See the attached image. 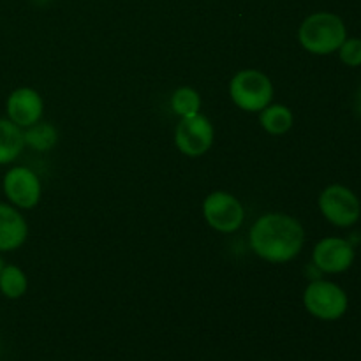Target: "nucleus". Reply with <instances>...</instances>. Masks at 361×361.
<instances>
[{"label": "nucleus", "instance_id": "2", "mask_svg": "<svg viewBox=\"0 0 361 361\" xmlns=\"http://www.w3.org/2000/svg\"><path fill=\"white\" fill-rule=\"evenodd\" d=\"M348 39V28L338 14L319 11L302 21L298 28V41L305 51L317 56L337 53Z\"/></svg>", "mask_w": 361, "mask_h": 361}, {"label": "nucleus", "instance_id": "19", "mask_svg": "<svg viewBox=\"0 0 361 361\" xmlns=\"http://www.w3.org/2000/svg\"><path fill=\"white\" fill-rule=\"evenodd\" d=\"M4 267H6V264H4V259H2V257H0V274H2V268Z\"/></svg>", "mask_w": 361, "mask_h": 361}, {"label": "nucleus", "instance_id": "16", "mask_svg": "<svg viewBox=\"0 0 361 361\" xmlns=\"http://www.w3.org/2000/svg\"><path fill=\"white\" fill-rule=\"evenodd\" d=\"M171 109L180 118H185V116H192L196 113H200L201 97L197 94V90H194L190 87H182L173 92Z\"/></svg>", "mask_w": 361, "mask_h": 361}, {"label": "nucleus", "instance_id": "14", "mask_svg": "<svg viewBox=\"0 0 361 361\" xmlns=\"http://www.w3.org/2000/svg\"><path fill=\"white\" fill-rule=\"evenodd\" d=\"M25 145L32 148L35 152H48L51 150L53 147L59 141V133H56L55 127L49 122H41L39 120L34 126L27 127L23 133Z\"/></svg>", "mask_w": 361, "mask_h": 361}, {"label": "nucleus", "instance_id": "17", "mask_svg": "<svg viewBox=\"0 0 361 361\" xmlns=\"http://www.w3.org/2000/svg\"><path fill=\"white\" fill-rule=\"evenodd\" d=\"M338 59L348 67H361V37H348L338 48Z\"/></svg>", "mask_w": 361, "mask_h": 361}, {"label": "nucleus", "instance_id": "10", "mask_svg": "<svg viewBox=\"0 0 361 361\" xmlns=\"http://www.w3.org/2000/svg\"><path fill=\"white\" fill-rule=\"evenodd\" d=\"M6 109L11 122H14L21 129H27L42 118L44 102H42V97L37 90L21 87L11 92L6 102Z\"/></svg>", "mask_w": 361, "mask_h": 361}, {"label": "nucleus", "instance_id": "9", "mask_svg": "<svg viewBox=\"0 0 361 361\" xmlns=\"http://www.w3.org/2000/svg\"><path fill=\"white\" fill-rule=\"evenodd\" d=\"M4 194L11 204L23 210H30L41 201V180L25 166H14L4 176Z\"/></svg>", "mask_w": 361, "mask_h": 361}, {"label": "nucleus", "instance_id": "1", "mask_svg": "<svg viewBox=\"0 0 361 361\" xmlns=\"http://www.w3.org/2000/svg\"><path fill=\"white\" fill-rule=\"evenodd\" d=\"M305 243V229L298 219L286 214H267L250 228V247L261 259L284 264L295 259Z\"/></svg>", "mask_w": 361, "mask_h": 361}, {"label": "nucleus", "instance_id": "12", "mask_svg": "<svg viewBox=\"0 0 361 361\" xmlns=\"http://www.w3.org/2000/svg\"><path fill=\"white\" fill-rule=\"evenodd\" d=\"M23 148L25 137L21 127L9 118H0V166L16 161Z\"/></svg>", "mask_w": 361, "mask_h": 361}, {"label": "nucleus", "instance_id": "6", "mask_svg": "<svg viewBox=\"0 0 361 361\" xmlns=\"http://www.w3.org/2000/svg\"><path fill=\"white\" fill-rule=\"evenodd\" d=\"M203 217L210 228L221 233H235L242 228L245 210L233 194L215 190L203 201Z\"/></svg>", "mask_w": 361, "mask_h": 361}, {"label": "nucleus", "instance_id": "11", "mask_svg": "<svg viewBox=\"0 0 361 361\" xmlns=\"http://www.w3.org/2000/svg\"><path fill=\"white\" fill-rule=\"evenodd\" d=\"M28 236V224L13 204L0 203V252L20 249Z\"/></svg>", "mask_w": 361, "mask_h": 361}, {"label": "nucleus", "instance_id": "18", "mask_svg": "<svg viewBox=\"0 0 361 361\" xmlns=\"http://www.w3.org/2000/svg\"><path fill=\"white\" fill-rule=\"evenodd\" d=\"M353 109H355L356 115L361 118V85L356 88L355 92V97H353Z\"/></svg>", "mask_w": 361, "mask_h": 361}, {"label": "nucleus", "instance_id": "15", "mask_svg": "<svg viewBox=\"0 0 361 361\" xmlns=\"http://www.w3.org/2000/svg\"><path fill=\"white\" fill-rule=\"evenodd\" d=\"M28 281L25 271L20 267L7 264L0 274V293L9 300H18L27 293Z\"/></svg>", "mask_w": 361, "mask_h": 361}, {"label": "nucleus", "instance_id": "8", "mask_svg": "<svg viewBox=\"0 0 361 361\" xmlns=\"http://www.w3.org/2000/svg\"><path fill=\"white\" fill-rule=\"evenodd\" d=\"M356 247L348 238L326 236L319 240L312 250V264L323 274L338 275L355 264Z\"/></svg>", "mask_w": 361, "mask_h": 361}, {"label": "nucleus", "instance_id": "13", "mask_svg": "<svg viewBox=\"0 0 361 361\" xmlns=\"http://www.w3.org/2000/svg\"><path fill=\"white\" fill-rule=\"evenodd\" d=\"M259 122L267 133L274 136H282L289 133L295 123L293 111L284 104H268L267 108L259 111Z\"/></svg>", "mask_w": 361, "mask_h": 361}, {"label": "nucleus", "instance_id": "4", "mask_svg": "<svg viewBox=\"0 0 361 361\" xmlns=\"http://www.w3.org/2000/svg\"><path fill=\"white\" fill-rule=\"evenodd\" d=\"M229 95L231 101L243 111L259 113L261 109L271 104L274 85L270 78L261 71L245 69L233 76L229 83Z\"/></svg>", "mask_w": 361, "mask_h": 361}, {"label": "nucleus", "instance_id": "5", "mask_svg": "<svg viewBox=\"0 0 361 361\" xmlns=\"http://www.w3.org/2000/svg\"><path fill=\"white\" fill-rule=\"evenodd\" d=\"M319 210L323 217L335 228L348 229L358 224L361 217V201L356 192L341 183H331L319 194Z\"/></svg>", "mask_w": 361, "mask_h": 361}, {"label": "nucleus", "instance_id": "7", "mask_svg": "<svg viewBox=\"0 0 361 361\" xmlns=\"http://www.w3.org/2000/svg\"><path fill=\"white\" fill-rule=\"evenodd\" d=\"M215 130L210 120L201 113L180 120L175 130V145L187 157H201L214 145Z\"/></svg>", "mask_w": 361, "mask_h": 361}, {"label": "nucleus", "instance_id": "3", "mask_svg": "<svg viewBox=\"0 0 361 361\" xmlns=\"http://www.w3.org/2000/svg\"><path fill=\"white\" fill-rule=\"evenodd\" d=\"M303 305L316 319L338 321L348 312L349 296L335 282L316 279L303 291Z\"/></svg>", "mask_w": 361, "mask_h": 361}]
</instances>
